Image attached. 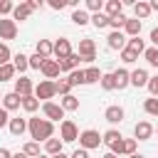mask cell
Here are the masks:
<instances>
[{"instance_id": "6da1fadb", "label": "cell", "mask_w": 158, "mask_h": 158, "mask_svg": "<svg viewBox=\"0 0 158 158\" xmlns=\"http://www.w3.org/2000/svg\"><path fill=\"white\" fill-rule=\"evenodd\" d=\"M27 131L32 136V141H47L54 136V123L47 121V118H40V116H30L27 118Z\"/></svg>"}, {"instance_id": "7a4b0ae2", "label": "cell", "mask_w": 158, "mask_h": 158, "mask_svg": "<svg viewBox=\"0 0 158 158\" xmlns=\"http://www.w3.org/2000/svg\"><path fill=\"white\" fill-rule=\"evenodd\" d=\"M79 148H84V151H94V148H99L101 146V133L96 131V128H84V131H79Z\"/></svg>"}, {"instance_id": "3957f363", "label": "cell", "mask_w": 158, "mask_h": 158, "mask_svg": "<svg viewBox=\"0 0 158 158\" xmlns=\"http://www.w3.org/2000/svg\"><path fill=\"white\" fill-rule=\"evenodd\" d=\"M77 54L81 57V62H86V64H94V62H96V42H94L91 37H84V40H79V49H77Z\"/></svg>"}, {"instance_id": "277c9868", "label": "cell", "mask_w": 158, "mask_h": 158, "mask_svg": "<svg viewBox=\"0 0 158 158\" xmlns=\"http://www.w3.org/2000/svg\"><path fill=\"white\" fill-rule=\"evenodd\" d=\"M35 96L44 104V101H52L54 96H57V84L54 81H49V79H42L37 86H35Z\"/></svg>"}, {"instance_id": "5b68a950", "label": "cell", "mask_w": 158, "mask_h": 158, "mask_svg": "<svg viewBox=\"0 0 158 158\" xmlns=\"http://www.w3.org/2000/svg\"><path fill=\"white\" fill-rule=\"evenodd\" d=\"M59 138H62V143H74L79 138V128H77V123L72 118H64L59 123Z\"/></svg>"}, {"instance_id": "8992f818", "label": "cell", "mask_w": 158, "mask_h": 158, "mask_svg": "<svg viewBox=\"0 0 158 158\" xmlns=\"http://www.w3.org/2000/svg\"><path fill=\"white\" fill-rule=\"evenodd\" d=\"M72 52H74V49H72V42H69L67 37H59L57 42H52V57H54L57 62L67 59V57H69Z\"/></svg>"}, {"instance_id": "52a82bcc", "label": "cell", "mask_w": 158, "mask_h": 158, "mask_svg": "<svg viewBox=\"0 0 158 158\" xmlns=\"http://www.w3.org/2000/svg\"><path fill=\"white\" fill-rule=\"evenodd\" d=\"M42 114H44V118L52 121V123H54V121H59V123L64 121V109H62L59 104H54V101H44V104H42Z\"/></svg>"}, {"instance_id": "ba28073f", "label": "cell", "mask_w": 158, "mask_h": 158, "mask_svg": "<svg viewBox=\"0 0 158 158\" xmlns=\"http://www.w3.org/2000/svg\"><path fill=\"white\" fill-rule=\"evenodd\" d=\"M17 37V22L12 17H0V40L7 44V40Z\"/></svg>"}, {"instance_id": "9c48e42d", "label": "cell", "mask_w": 158, "mask_h": 158, "mask_svg": "<svg viewBox=\"0 0 158 158\" xmlns=\"http://www.w3.org/2000/svg\"><path fill=\"white\" fill-rule=\"evenodd\" d=\"M40 72H42V77H44V79H49V81H52V79H57V77L62 74V69H59V62H57V59H52V57L42 62Z\"/></svg>"}, {"instance_id": "30bf717a", "label": "cell", "mask_w": 158, "mask_h": 158, "mask_svg": "<svg viewBox=\"0 0 158 158\" xmlns=\"http://www.w3.org/2000/svg\"><path fill=\"white\" fill-rule=\"evenodd\" d=\"M17 96H32L35 94V84H32V79L30 77H20V79H15V89H12Z\"/></svg>"}, {"instance_id": "8fae6325", "label": "cell", "mask_w": 158, "mask_h": 158, "mask_svg": "<svg viewBox=\"0 0 158 158\" xmlns=\"http://www.w3.org/2000/svg\"><path fill=\"white\" fill-rule=\"evenodd\" d=\"M133 138H136V141H148V138H153V123H151V121H138V123L133 126Z\"/></svg>"}, {"instance_id": "7c38bea8", "label": "cell", "mask_w": 158, "mask_h": 158, "mask_svg": "<svg viewBox=\"0 0 158 158\" xmlns=\"http://www.w3.org/2000/svg\"><path fill=\"white\" fill-rule=\"evenodd\" d=\"M0 106L10 114V111H17L20 106H22V96H17L15 91H7V94H2V101H0Z\"/></svg>"}, {"instance_id": "4fadbf2b", "label": "cell", "mask_w": 158, "mask_h": 158, "mask_svg": "<svg viewBox=\"0 0 158 158\" xmlns=\"http://www.w3.org/2000/svg\"><path fill=\"white\" fill-rule=\"evenodd\" d=\"M123 116H126V111H123V106H118V104H111V106H106V111H104V118H106L109 123H121Z\"/></svg>"}, {"instance_id": "5bb4252c", "label": "cell", "mask_w": 158, "mask_h": 158, "mask_svg": "<svg viewBox=\"0 0 158 158\" xmlns=\"http://www.w3.org/2000/svg\"><path fill=\"white\" fill-rule=\"evenodd\" d=\"M141 27H143V22L141 20H136V17H126V22H123V35L126 37H141Z\"/></svg>"}, {"instance_id": "9a60e30c", "label": "cell", "mask_w": 158, "mask_h": 158, "mask_svg": "<svg viewBox=\"0 0 158 158\" xmlns=\"http://www.w3.org/2000/svg\"><path fill=\"white\" fill-rule=\"evenodd\" d=\"M101 12H104L109 20H111V17H116V15H121V12H123V0H106Z\"/></svg>"}, {"instance_id": "2e32d148", "label": "cell", "mask_w": 158, "mask_h": 158, "mask_svg": "<svg viewBox=\"0 0 158 158\" xmlns=\"http://www.w3.org/2000/svg\"><path fill=\"white\" fill-rule=\"evenodd\" d=\"M126 40H128V37H126L123 32H109L106 44H109V49H118V52H121V49L126 47Z\"/></svg>"}, {"instance_id": "e0dca14e", "label": "cell", "mask_w": 158, "mask_h": 158, "mask_svg": "<svg viewBox=\"0 0 158 158\" xmlns=\"http://www.w3.org/2000/svg\"><path fill=\"white\" fill-rule=\"evenodd\" d=\"M114 74V84H116V89H126V86H131V72L128 69H116V72H111Z\"/></svg>"}, {"instance_id": "ac0fdd59", "label": "cell", "mask_w": 158, "mask_h": 158, "mask_svg": "<svg viewBox=\"0 0 158 158\" xmlns=\"http://www.w3.org/2000/svg\"><path fill=\"white\" fill-rule=\"evenodd\" d=\"M148 79H151V74H148L146 69H133V72H131V86H136V89L148 86Z\"/></svg>"}, {"instance_id": "d6986e66", "label": "cell", "mask_w": 158, "mask_h": 158, "mask_svg": "<svg viewBox=\"0 0 158 158\" xmlns=\"http://www.w3.org/2000/svg\"><path fill=\"white\" fill-rule=\"evenodd\" d=\"M30 15H32V10H30L27 2H17L12 7V20L15 22H25V20H30Z\"/></svg>"}, {"instance_id": "ffe728a7", "label": "cell", "mask_w": 158, "mask_h": 158, "mask_svg": "<svg viewBox=\"0 0 158 158\" xmlns=\"http://www.w3.org/2000/svg\"><path fill=\"white\" fill-rule=\"evenodd\" d=\"M79 62H81V57H79L77 52H72V54H69L67 59H62V62H59V69L69 74V72H74V69H79Z\"/></svg>"}, {"instance_id": "44dd1931", "label": "cell", "mask_w": 158, "mask_h": 158, "mask_svg": "<svg viewBox=\"0 0 158 158\" xmlns=\"http://www.w3.org/2000/svg\"><path fill=\"white\" fill-rule=\"evenodd\" d=\"M62 148H64L62 138H54V136H52V138H47V141H44V156H49V158H52V156H57V153H62Z\"/></svg>"}, {"instance_id": "7402d4cb", "label": "cell", "mask_w": 158, "mask_h": 158, "mask_svg": "<svg viewBox=\"0 0 158 158\" xmlns=\"http://www.w3.org/2000/svg\"><path fill=\"white\" fill-rule=\"evenodd\" d=\"M7 128H10V133L17 138V136H22L25 131H27V118H10V123H7Z\"/></svg>"}, {"instance_id": "603a6c76", "label": "cell", "mask_w": 158, "mask_h": 158, "mask_svg": "<svg viewBox=\"0 0 158 158\" xmlns=\"http://www.w3.org/2000/svg\"><path fill=\"white\" fill-rule=\"evenodd\" d=\"M35 54H40L42 59H49V57H52V40H37Z\"/></svg>"}, {"instance_id": "cb8c5ba5", "label": "cell", "mask_w": 158, "mask_h": 158, "mask_svg": "<svg viewBox=\"0 0 158 158\" xmlns=\"http://www.w3.org/2000/svg\"><path fill=\"white\" fill-rule=\"evenodd\" d=\"M148 15H151V5H148L146 0L133 2V17H136V20H146Z\"/></svg>"}, {"instance_id": "d4e9b609", "label": "cell", "mask_w": 158, "mask_h": 158, "mask_svg": "<svg viewBox=\"0 0 158 158\" xmlns=\"http://www.w3.org/2000/svg\"><path fill=\"white\" fill-rule=\"evenodd\" d=\"M72 22H74L77 27H84V25L91 22V15H89L86 10H81V7H77V10L72 12Z\"/></svg>"}, {"instance_id": "484cf974", "label": "cell", "mask_w": 158, "mask_h": 158, "mask_svg": "<svg viewBox=\"0 0 158 158\" xmlns=\"http://www.w3.org/2000/svg\"><path fill=\"white\" fill-rule=\"evenodd\" d=\"M12 67H15V72H27L30 69V59H27V54H22V52H17V54H12Z\"/></svg>"}, {"instance_id": "4316f807", "label": "cell", "mask_w": 158, "mask_h": 158, "mask_svg": "<svg viewBox=\"0 0 158 158\" xmlns=\"http://www.w3.org/2000/svg\"><path fill=\"white\" fill-rule=\"evenodd\" d=\"M101 74H104V72H101L99 67H94V64L86 67V69H84V84H99Z\"/></svg>"}, {"instance_id": "83f0119b", "label": "cell", "mask_w": 158, "mask_h": 158, "mask_svg": "<svg viewBox=\"0 0 158 158\" xmlns=\"http://www.w3.org/2000/svg\"><path fill=\"white\" fill-rule=\"evenodd\" d=\"M121 138H123V136H121V131H116V128H109L106 133H101V143H104V146H109V148H111V146H116Z\"/></svg>"}, {"instance_id": "f1b7e54d", "label": "cell", "mask_w": 158, "mask_h": 158, "mask_svg": "<svg viewBox=\"0 0 158 158\" xmlns=\"http://www.w3.org/2000/svg\"><path fill=\"white\" fill-rule=\"evenodd\" d=\"M59 106L64 109V114H67V111H79V99H77L74 94H67V96H62Z\"/></svg>"}, {"instance_id": "f546056e", "label": "cell", "mask_w": 158, "mask_h": 158, "mask_svg": "<svg viewBox=\"0 0 158 158\" xmlns=\"http://www.w3.org/2000/svg\"><path fill=\"white\" fill-rule=\"evenodd\" d=\"M20 109H22V111H27V114H35V111L40 109V99H37L35 94H32V96H25V99H22V106H20Z\"/></svg>"}, {"instance_id": "4dcf8cb0", "label": "cell", "mask_w": 158, "mask_h": 158, "mask_svg": "<svg viewBox=\"0 0 158 158\" xmlns=\"http://www.w3.org/2000/svg\"><path fill=\"white\" fill-rule=\"evenodd\" d=\"M22 153H25L27 158H37V156L42 153V148H40V143H37V141H27V143L22 146Z\"/></svg>"}, {"instance_id": "1f68e13d", "label": "cell", "mask_w": 158, "mask_h": 158, "mask_svg": "<svg viewBox=\"0 0 158 158\" xmlns=\"http://www.w3.org/2000/svg\"><path fill=\"white\" fill-rule=\"evenodd\" d=\"M126 47H128V49H133L136 54H143V49H146V42H143L141 37H128V40H126Z\"/></svg>"}, {"instance_id": "d6a6232c", "label": "cell", "mask_w": 158, "mask_h": 158, "mask_svg": "<svg viewBox=\"0 0 158 158\" xmlns=\"http://www.w3.org/2000/svg\"><path fill=\"white\" fill-rule=\"evenodd\" d=\"M67 81L72 84V89H74V86H81V84H84V69H74V72H69V74H67Z\"/></svg>"}, {"instance_id": "836d02e7", "label": "cell", "mask_w": 158, "mask_h": 158, "mask_svg": "<svg viewBox=\"0 0 158 158\" xmlns=\"http://www.w3.org/2000/svg\"><path fill=\"white\" fill-rule=\"evenodd\" d=\"M136 146H138L136 138H123V143H121V156H133V153H136Z\"/></svg>"}, {"instance_id": "e575fe53", "label": "cell", "mask_w": 158, "mask_h": 158, "mask_svg": "<svg viewBox=\"0 0 158 158\" xmlns=\"http://www.w3.org/2000/svg\"><path fill=\"white\" fill-rule=\"evenodd\" d=\"M143 59H146L151 67L158 69V49H156V47H146V49H143Z\"/></svg>"}, {"instance_id": "d590c367", "label": "cell", "mask_w": 158, "mask_h": 158, "mask_svg": "<svg viewBox=\"0 0 158 158\" xmlns=\"http://www.w3.org/2000/svg\"><path fill=\"white\" fill-rule=\"evenodd\" d=\"M84 10H86L89 15H96V12L104 10V0H86V2H84Z\"/></svg>"}, {"instance_id": "8d00e7d4", "label": "cell", "mask_w": 158, "mask_h": 158, "mask_svg": "<svg viewBox=\"0 0 158 158\" xmlns=\"http://www.w3.org/2000/svg\"><path fill=\"white\" fill-rule=\"evenodd\" d=\"M99 84H101V89H104V91H114V89H116V84H114V74H111V72L101 74Z\"/></svg>"}, {"instance_id": "74e56055", "label": "cell", "mask_w": 158, "mask_h": 158, "mask_svg": "<svg viewBox=\"0 0 158 158\" xmlns=\"http://www.w3.org/2000/svg\"><path fill=\"white\" fill-rule=\"evenodd\" d=\"M143 111H146L148 116H158V99H156V96L146 99V101H143Z\"/></svg>"}, {"instance_id": "f35d334b", "label": "cell", "mask_w": 158, "mask_h": 158, "mask_svg": "<svg viewBox=\"0 0 158 158\" xmlns=\"http://www.w3.org/2000/svg\"><path fill=\"white\" fill-rule=\"evenodd\" d=\"M91 25L96 30H104V27H109V17L104 12H96V15H91Z\"/></svg>"}, {"instance_id": "ab89813d", "label": "cell", "mask_w": 158, "mask_h": 158, "mask_svg": "<svg viewBox=\"0 0 158 158\" xmlns=\"http://www.w3.org/2000/svg\"><path fill=\"white\" fill-rule=\"evenodd\" d=\"M123 22H126V15H123V12H121V15H116V17H111V20H109L111 32H121V30H123Z\"/></svg>"}, {"instance_id": "60d3db41", "label": "cell", "mask_w": 158, "mask_h": 158, "mask_svg": "<svg viewBox=\"0 0 158 158\" xmlns=\"http://www.w3.org/2000/svg\"><path fill=\"white\" fill-rule=\"evenodd\" d=\"M121 62H123V64H133V62H138V54H136L133 49L123 47V49H121Z\"/></svg>"}, {"instance_id": "b9f144b4", "label": "cell", "mask_w": 158, "mask_h": 158, "mask_svg": "<svg viewBox=\"0 0 158 158\" xmlns=\"http://www.w3.org/2000/svg\"><path fill=\"white\" fill-rule=\"evenodd\" d=\"M15 77V67H12V62L10 64H2L0 67V81H10Z\"/></svg>"}, {"instance_id": "7bdbcfd3", "label": "cell", "mask_w": 158, "mask_h": 158, "mask_svg": "<svg viewBox=\"0 0 158 158\" xmlns=\"http://www.w3.org/2000/svg\"><path fill=\"white\" fill-rule=\"evenodd\" d=\"M10 62H12V52H10V47L5 42H0V67L2 64H10Z\"/></svg>"}, {"instance_id": "ee69618b", "label": "cell", "mask_w": 158, "mask_h": 158, "mask_svg": "<svg viewBox=\"0 0 158 158\" xmlns=\"http://www.w3.org/2000/svg\"><path fill=\"white\" fill-rule=\"evenodd\" d=\"M54 84H57V94H59V96L72 94V84H69L67 79H59V81H54Z\"/></svg>"}, {"instance_id": "f6af8a7d", "label": "cell", "mask_w": 158, "mask_h": 158, "mask_svg": "<svg viewBox=\"0 0 158 158\" xmlns=\"http://www.w3.org/2000/svg\"><path fill=\"white\" fill-rule=\"evenodd\" d=\"M12 7H15V2H12V0H0V17L12 15Z\"/></svg>"}, {"instance_id": "bcb514c9", "label": "cell", "mask_w": 158, "mask_h": 158, "mask_svg": "<svg viewBox=\"0 0 158 158\" xmlns=\"http://www.w3.org/2000/svg\"><path fill=\"white\" fill-rule=\"evenodd\" d=\"M146 89L151 91V96H156V99H158V74L148 79V86H146Z\"/></svg>"}, {"instance_id": "7dc6e473", "label": "cell", "mask_w": 158, "mask_h": 158, "mask_svg": "<svg viewBox=\"0 0 158 158\" xmlns=\"http://www.w3.org/2000/svg\"><path fill=\"white\" fill-rule=\"evenodd\" d=\"M27 59H30V69H40V67H42V62H44L40 54H32V57H27Z\"/></svg>"}, {"instance_id": "c3c4849f", "label": "cell", "mask_w": 158, "mask_h": 158, "mask_svg": "<svg viewBox=\"0 0 158 158\" xmlns=\"http://www.w3.org/2000/svg\"><path fill=\"white\" fill-rule=\"evenodd\" d=\"M7 123H10V114H7V111L0 106V128H5Z\"/></svg>"}, {"instance_id": "681fc988", "label": "cell", "mask_w": 158, "mask_h": 158, "mask_svg": "<svg viewBox=\"0 0 158 158\" xmlns=\"http://www.w3.org/2000/svg\"><path fill=\"white\" fill-rule=\"evenodd\" d=\"M25 2L30 5V10H32V12H35V10H42V7H44V2H42V0H25Z\"/></svg>"}, {"instance_id": "f907efd6", "label": "cell", "mask_w": 158, "mask_h": 158, "mask_svg": "<svg viewBox=\"0 0 158 158\" xmlns=\"http://www.w3.org/2000/svg\"><path fill=\"white\" fill-rule=\"evenodd\" d=\"M47 5H49L52 10H62V7H67V0H49Z\"/></svg>"}, {"instance_id": "816d5d0a", "label": "cell", "mask_w": 158, "mask_h": 158, "mask_svg": "<svg viewBox=\"0 0 158 158\" xmlns=\"http://www.w3.org/2000/svg\"><path fill=\"white\" fill-rule=\"evenodd\" d=\"M69 158H89V151H84V148H77Z\"/></svg>"}, {"instance_id": "f5cc1de1", "label": "cell", "mask_w": 158, "mask_h": 158, "mask_svg": "<svg viewBox=\"0 0 158 158\" xmlns=\"http://www.w3.org/2000/svg\"><path fill=\"white\" fill-rule=\"evenodd\" d=\"M148 40H151V42H153V47L158 49V27H153V30H151V37H148Z\"/></svg>"}, {"instance_id": "db71d44e", "label": "cell", "mask_w": 158, "mask_h": 158, "mask_svg": "<svg viewBox=\"0 0 158 158\" xmlns=\"http://www.w3.org/2000/svg\"><path fill=\"white\" fill-rule=\"evenodd\" d=\"M0 158H12V153L7 148H0Z\"/></svg>"}, {"instance_id": "11a10c76", "label": "cell", "mask_w": 158, "mask_h": 158, "mask_svg": "<svg viewBox=\"0 0 158 158\" xmlns=\"http://www.w3.org/2000/svg\"><path fill=\"white\" fill-rule=\"evenodd\" d=\"M148 5H151V12H158V0H151Z\"/></svg>"}, {"instance_id": "9f6ffc18", "label": "cell", "mask_w": 158, "mask_h": 158, "mask_svg": "<svg viewBox=\"0 0 158 158\" xmlns=\"http://www.w3.org/2000/svg\"><path fill=\"white\" fill-rule=\"evenodd\" d=\"M12 158H27V156H25L22 151H17V153H12Z\"/></svg>"}, {"instance_id": "6f0895ef", "label": "cell", "mask_w": 158, "mask_h": 158, "mask_svg": "<svg viewBox=\"0 0 158 158\" xmlns=\"http://www.w3.org/2000/svg\"><path fill=\"white\" fill-rule=\"evenodd\" d=\"M52 158H69V156H67V153L62 151V153H57V156H52Z\"/></svg>"}, {"instance_id": "680465c9", "label": "cell", "mask_w": 158, "mask_h": 158, "mask_svg": "<svg viewBox=\"0 0 158 158\" xmlns=\"http://www.w3.org/2000/svg\"><path fill=\"white\" fill-rule=\"evenodd\" d=\"M128 158H146V156H141V153H133V156H128Z\"/></svg>"}, {"instance_id": "91938a15", "label": "cell", "mask_w": 158, "mask_h": 158, "mask_svg": "<svg viewBox=\"0 0 158 158\" xmlns=\"http://www.w3.org/2000/svg\"><path fill=\"white\" fill-rule=\"evenodd\" d=\"M104 158H118V156H114V153H106V156H104Z\"/></svg>"}, {"instance_id": "94428289", "label": "cell", "mask_w": 158, "mask_h": 158, "mask_svg": "<svg viewBox=\"0 0 158 158\" xmlns=\"http://www.w3.org/2000/svg\"><path fill=\"white\" fill-rule=\"evenodd\" d=\"M37 158H49V156H44V153H40V156H37Z\"/></svg>"}, {"instance_id": "6125c7cd", "label": "cell", "mask_w": 158, "mask_h": 158, "mask_svg": "<svg viewBox=\"0 0 158 158\" xmlns=\"http://www.w3.org/2000/svg\"><path fill=\"white\" fill-rule=\"evenodd\" d=\"M153 133H158V128H153Z\"/></svg>"}, {"instance_id": "be15d7a7", "label": "cell", "mask_w": 158, "mask_h": 158, "mask_svg": "<svg viewBox=\"0 0 158 158\" xmlns=\"http://www.w3.org/2000/svg\"><path fill=\"white\" fill-rule=\"evenodd\" d=\"M0 101H2V94H0Z\"/></svg>"}]
</instances>
